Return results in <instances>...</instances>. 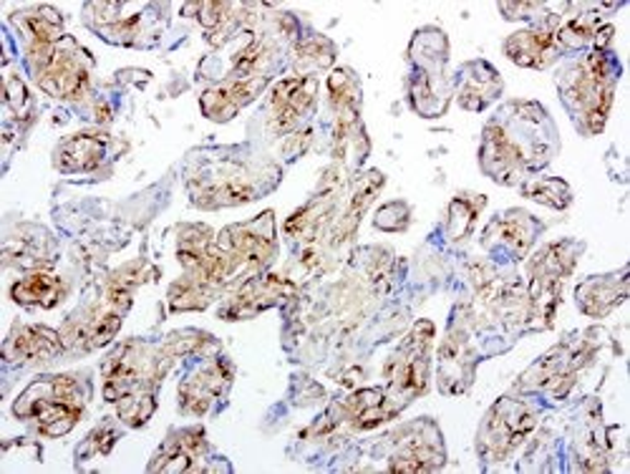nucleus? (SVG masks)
Listing matches in <instances>:
<instances>
[{
  "instance_id": "0eeeda50",
  "label": "nucleus",
  "mask_w": 630,
  "mask_h": 474,
  "mask_svg": "<svg viewBox=\"0 0 630 474\" xmlns=\"http://www.w3.org/2000/svg\"><path fill=\"white\" fill-rule=\"evenodd\" d=\"M504 51L514 63H520V67L543 69L558 59L560 40L552 28H532L514 34L504 44Z\"/></svg>"
},
{
  "instance_id": "f03ea898",
  "label": "nucleus",
  "mask_w": 630,
  "mask_h": 474,
  "mask_svg": "<svg viewBox=\"0 0 630 474\" xmlns=\"http://www.w3.org/2000/svg\"><path fill=\"white\" fill-rule=\"evenodd\" d=\"M84 408V399L79 396V383L73 376H51L46 381H36L23 391L15 404V414L31 416L38 422V429L46 437H61L76 424Z\"/></svg>"
},
{
  "instance_id": "f257e3e1",
  "label": "nucleus",
  "mask_w": 630,
  "mask_h": 474,
  "mask_svg": "<svg viewBox=\"0 0 630 474\" xmlns=\"http://www.w3.org/2000/svg\"><path fill=\"white\" fill-rule=\"evenodd\" d=\"M618 69L603 54H591L585 61L562 73V102L585 119L587 132H601L613 104V84Z\"/></svg>"
},
{
  "instance_id": "6ab92c4d",
  "label": "nucleus",
  "mask_w": 630,
  "mask_h": 474,
  "mask_svg": "<svg viewBox=\"0 0 630 474\" xmlns=\"http://www.w3.org/2000/svg\"><path fill=\"white\" fill-rule=\"evenodd\" d=\"M104 435H106V429H99V431H94V437H96V439H99V437H104ZM106 445H109V447H111V445H114V439H109V441H106ZM96 449H99V452H109V449H106V447L102 445V441H96Z\"/></svg>"
},
{
  "instance_id": "ddd939ff",
  "label": "nucleus",
  "mask_w": 630,
  "mask_h": 474,
  "mask_svg": "<svg viewBox=\"0 0 630 474\" xmlns=\"http://www.w3.org/2000/svg\"><path fill=\"white\" fill-rule=\"evenodd\" d=\"M13 21H15V26H19L23 34L31 38V48L54 46L63 34V19L48 5L15 13Z\"/></svg>"
},
{
  "instance_id": "2eb2a0df",
  "label": "nucleus",
  "mask_w": 630,
  "mask_h": 474,
  "mask_svg": "<svg viewBox=\"0 0 630 474\" xmlns=\"http://www.w3.org/2000/svg\"><path fill=\"white\" fill-rule=\"evenodd\" d=\"M578 298H580V306H583L585 313H593V316L608 313L613 306L620 304V300L626 298V277H620V281H613V277H601V281L580 285Z\"/></svg>"
},
{
  "instance_id": "39448f33",
  "label": "nucleus",
  "mask_w": 630,
  "mask_h": 474,
  "mask_svg": "<svg viewBox=\"0 0 630 474\" xmlns=\"http://www.w3.org/2000/svg\"><path fill=\"white\" fill-rule=\"evenodd\" d=\"M532 414L518 402H499L487 416V427L482 431V447L492 457H502L520 445L532 429Z\"/></svg>"
},
{
  "instance_id": "dca6fc26",
  "label": "nucleus",
  "mask_w": 630,
  "mask_h": 474,
  "mask_svg": "<svg viewBox=\"0 0 630 474\" xmlns=\"http://www.w3.org/2000/svg\"><path fill=\"white\" fill-rule=\"evenodd\" d=\"M495 230H502L499 237H502V242L512 245L518 252H525L530 248L532 237H535L537 225L532 223V217L525 215V212H512V215H502L492 225Z\"/></svg>"
},
{
  "instance_id": "f3484780",
  "label": "nucleus",
  "mask_w": 630,
  "mask_h": 474,
  "mask_svg": "<svg viewBox=\"0 0 630 474\" xmlns=\"http://www.w3.org/2000/svg\"><path fill=\"white\" fill-rule=\"evenodd\" d=\"M525 194L532 200L543 202V204H550V208H568L572 194H570V187L562 182V179H537V182H532L525 187Z\"/></svg>"
},
{
  "instance_id": "9d476101",
  "label": "nucleus",
  "mask_w": 630,
  "mask_h": 474,
  "mask_svg": "<svg viewBox=\"0 0 630 474\" xmlns=\"http://www.w3.org/2000/svg\"><path fill=\"white\" fill-rule=\"evenodd\" d=\"M466 76L462 73V92H460V102L464 109L479 111L495 99V96L502 92V81H499L497 71L489 69L487 63H472L466 67Z\"/></svg>"
},
{
  "instance_id": "7ed1b4c3",
  "label": "nucleus",
  "mask_w": 630,
  "mask_h": 474,
  "mask_svg": "<svg viewBox=\"0 0 630 474\" xmlns=\"http://www.w3.org/2000/svg\"><path fill=\"white\" fill-rule=\"evenodd\" d=\"M28 59L36 69L38 86L48 94L63 96V99H76L88 86L92 61H88V54L81 51L73 40L69 44V51L59 44L31 48Z\"/></svg>"
},
{
  "instance_id": "f8f14e48",
  "label": "nucleus",
  "mask_w": 630,
  "mask_h": 474,
  "mask_svg": "<svg viewBox=\"0 0 630 474\" xmlns=\"http://www.w3.org/2000/svg\"><path fill=\"white\" fill-rule=\"evenodd\" d=\"M104 157V139L96 134H76L56 152V167L61 171H86L99 165Z\"/></svg>"
},
{
  "instance_id": "1a4fd4ad",
  "label": "nucleus",
  "mask_w": 630,
  "mask_h": 474,
  "mask_svg": "<svg viewBox=\"0 0 630 474\" xmlns=\"http://www.w3.org/2000/svg\"><path fill=\"white\" fill-rule=\"evenodd\" d=\"M204 449V431L202 429H187L171 437L165 449L157 454V462H152V472H190L194 467L200 452Z\"/></svg>"
},
{
  "instance_id": "4468645a",
  "label": "nucleus",
  "mask_w": 630,
  "mask_h": 474,
  "mask_svg": "<svg viewBox=\"0 0 630 474\" xmlns=\"http://www.w3.org/2000/svg\"><path fill=\"white\" fill-rule=\"evenodd\" d=\"M11 296H13L15 304H23V306L54 308L63 296V283L54 275L36 273V275H28V277H23V281L15 283Z\"/></svg>"
},
{
  "instance_id": "9b49d317",
  "label": "nucleus",
  "mask_w": 630,
  "mask_h": 474,
  "mask_svg": "<svg viewBox=\"0 0 630 474\" xmlns=\"http://www.w3.org/2000/svg\"><path fill=\"white\" fill-rule=\"evenodd\" d=\"M225 383H227V371L223 362L204 366L194 379H190L182 389H179L185 408H190V412L194 414H202L204 408L210 406L212 399L223 391Z\"/></svg>"
},
{
  "instance_id": "a211bd4d",
  "label": "nucleus",
  "mask_w": 630,
  "mask_h": 474,
  "mask_svg": "<svg viewBox=\"0 0 630 474\" xmlns=\"http://www.w3.org/2000/svg\"><path fill=\"white\" fill-rule=\"evenodd\" d=\"M26 88H23V84L19 79H8V102H11L13 109H19L21 111V104H26Z\"/></svg>"
},
{
  "instance_id": "6e6552de",
  "label": "nucleus",
  "mask_w": 630,
  "mask_h": 474,
  "mask_svg": "<svg viewBox=\"0 0 630 474\" xmlns=\"http://www.w3.org/2000/svg\"><path fill=\"white\" fill-rule=\"evenodd\" d=\"M61 346V333L44 329V325H23L8 341V356L21 358V362H51Z\"/></svg>"
},
{
  "instance_id": "423d86ee",
  "label": "nucleus",
  "mask_w": 630,
  "mask_h": 474,
  "mask_svg": "<svg viewBox=\"0 0 630 474\" xmlns=\"http://www.w3.org/2000/svg\"><path fill=\"white\" fill-rule=\"evenodd\" d=\"M316 96V79H288L281 81L273 92V125L277 132H290L302 114L310 109Z\"/></svg>"
},
{
  "instance_id": "20e7f679",
  "label": "nucleus",
  "mask_w": 630,
  "mask_h": 474,
  "mask_svg": "<svg viewBox=\"0 0 630 474\" xmlns=\"http://www.w3.org/2000/svg\"><path fill=\"white\" fill-rule=\"evenodd\" d=\"M223 250L233 258L235 268L237 265H250L252 271L255 268H263L270 263V256H273L275 242H273V215L265 212L260 215L255 223L250 225H235L230 230L223 233Z\"/></svg>"
}]
</instances>
